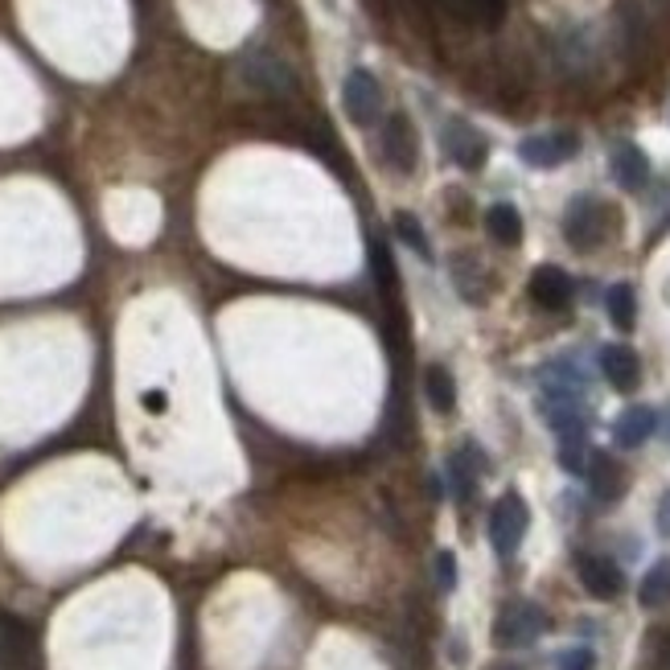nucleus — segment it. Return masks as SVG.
Wrapping results in <instances>:
<instances>
[{
	"label": "nucleus",
	"mask_w": 670,
	"mask_h": 670,
	"mask_svg": "<svg viewBox=\"0 0 670 670\" xmlns=\"http://www.w3.org/2000/svg\"><path fill=\"white\" fill-rule=\"evenodd\" d=\"M613 231V210L596 198H572L568 214H563V239L572 243L576 251H593L609 239Z\"/></svg>",
	"instance_id": "1"
},
{
	"label": "nucleus",
	"mask_w": 670,
	"mask_h": 670,
	"mask_svg": "<svg viewBox=\"0 0 670 670\" xmlns=\"http://www.w3.org/2000/svg\"><path fill=\"white\" fill-rule=\"evenodd\" d=\"M379 161L399 173V177H411L415 165H420V136L411 128V120L404 112H395L383 120V132H379Z\"/></svg>",
	"instance_id": "2"
},
{
	"label": "nucleus",
	"mask_w": 670,
	"mask_h": 670,
	"mask_svg": "<svg viewBox=\"0 0 670 670\" xmlns=\"http://www.w3.org/2000/svg\"><path fill=\"white\" fill-rule=\"evenodd\" d=\"M526 526H531V510L522 502L519 494H502L494 510H489V543H494V551L502 559H510L519 551L522 535H526Z\"/></svg>",
	"instance_id": "3"
},
{
	"label": "nucleus",
	"mask_w": 670,
	"mask_h": 670,
	"mask_svg": "<svg viewBox=\"0 0 670 670\" xmlns=\"http://www.w3.org/2000/svg\"><path fill=\"white\" fill-rule=\"evenodd\" d=\"M547 630V613H543L539 605H531V600H514V605H506L498 621H494V642L498 646H531L539 633Z\"/></svg>",
	"instance_id": "4"
},
{
	"label": "nucleus",
	"mask_w": 670,
	"mask_h": 670,
	"mask_svg": "<svg viewBox=\"0 0 670 670\" xmlns=\"http://www.w3.org/2000/svg\"><path fill=\"white\" fill-rule=\"evenodd\" d=\"M342 108L355 120L358 128H371L379 112H383V91H379V78L371 71H350L342 83Z\"/></svg>",
	"instance_id": "5"
},
{
	"label": "nucleus",
	"mask_w": 670,
	"mask_h": 670,
	"mask_svg": "<svg viewBox=\"0 0 670 670\" xmlns=\"http://www.w3.org/2000/svg\"><path fill=\"white\" fill-rule=\"evenodd\" d=\"M441 149H445V157L452 161V165L461 169H482L485 165V152H489V145H485V136L469 120H448L445 128H441Z\"/></svg>",
	"instance_id": "6"
},
{
	"label": "nucleus",
	"mask_w": 670,
	"mask_h": 670,
	"mask_svg": "<svg viewBox=\"0 0 670 670\" xmlns=\"http://www.w3.org/2000/svg\"><path fill=\"white\" fill-rule=\"evenodd\" d=\"M580 152V136L576 132H543V136H526L519 145V157L531 169H556L568 165Z\"/></svg>",
	"instance_id": "7"
},
{
	"label": "nucleus",
	"mask_w": 670,
	"mask_h": 670,
	"mask_svg": "<svg viewBox=\"0 0 670 670\" xmlns=\"http://www.w3.org/2000/svg\"><path fill=\"white\" fill-rule=\"evenodd\" d=\"M576 576L584 584V593L596 596V600H613L625 588V576L609 556H588V551L576 556Z\"/></svg>",
	"instance_id": "8"
},
{
	"label": "nucleus",
	"mask_w": 670,
	"mask_h": 670,
	"mask_svg": "<svg viewBox=\"0 0 670 670\" xmlns=\"http://www.w3.org/2000/svg\"><path fill=\"white\" fill-rule=\"evenodd\" d=\"M572 297H576V284H572V276H568L563 268H551V263L535 268V276H531V300H535L539 309L563 313V309L572 305Z\"/></svg>",
	"instance_id": "9"
},
{
	"label": "nucleus",
	"mask_w": 670,
	"mask_h": 670,
	"mask_svg": "<svg viewBox=\"0 0 670 670\" xmlns=\"http://www.w3.org/2000/svg\"><path fill=\"white\" fill-rule=\"evenodd\" d=\"M0 658L13 670H29L38 658V642H34L29 625L17 617H0Z\"/></svg>",
	"instance_id": "10"
},
{
	"label": "nucleus",
	"mask_w": 670,
	"mask_h": 670,
	"mask_svg": "<svg viewBox=\"0 0 670 670\" xmlns=\"http://www.w3.org/2000/svg\"><path fill=\"white\" fill-rule=\"evenodd\" d=\"M482 469H485V457L477 452V445H461L448 457V494H452L457 502H469L473 489H477Z\"/></svg>",
	"instance_id": "11"
},
{
	"label": "nucleus",
	"mask_w": 670,
	"mask_h": 670,
	"mask_svg": "<svg viewBox=\"0 0 670 670\" xmlns=\"http://www.w3.org/2000/svg\"><path fill=\"white\" fill-rule=\"evenodd\" d=\"M609 169H613L617 186L630 189V194L646 189V182H650V161H646V152L637 149V145H630V140H621V145L609 152Z\"/></svg>",
	"instance_id": "12"
},
{
	"label": "nucleus",
	"mask_w": 670,
	"mask_h": 670,
	"mask_svg": "<svg viewBox=\"0 0 670 670\" xmlns=\"http://www.w3.org/2000/svg\"><path fill=\"white\" fill-rule=\"evenodd\" d=\"M588 489H593V498L600 502H617L621 494H625V469L617 466L609 452H588Z\"/></svg>",
	"instance_id": "13"
},
{
	"label": "nucleus",
	"mask_w": 670,
	"mask_h": 670,
	"mask_svg": "<svg viewBox=\"0 0 670 670\" xmlns=\"http://www.w3.org/2000/svg\"><path fill=\"white\" fill-rule=\"evenodd\" d=\"M600 371L617 392H633L642 383V358L633 355L630 346H605L600 350Z\"/></svg>",
	"instance_id": "14"
},
{
	"label": "nucleus",
	"mask_w": 670,
	"mask_h": 670,
	"mask_svg": "<svg viewBox=\"0 0 670 670\" xmlns=\"http://www.w3.org/2000/svg\"><path fill=\"white\" fill-rule=\"evenodd\" d=\"M654 429H658V415H654L650 408H630L613 424V441H617V448H637L650 441Z\"/></svg>",
	"instance_id": "15"
},
{
	"label": "nucleus",
	"mask_w": 670,
	"mask_h": 670,
	"mask_svg": "<svg viewBox=\"0 0 670 670\" xmlns=\"http://www.w3.org/2000/svg\"><path fill=\"white\" fill-rule=\"evenodd\" d=\"M448 276H452V284H457V293L469 300V305H477V300L485 297V280H482V263L473 260L469 251H457L452 260H448Z\"/></svg>",
	"instance_id": "16"
},
{
	"label": "nucleus",
	"mask_w": 670,
	"mask_h": 670,
	"mask_svg": "<svg viewBox=\"0 0 670 670\" xmlns=\"http://www.w3.org/2000/svg\"><path fill=\"white\" fill-rule=\"evenodd\" d=\"M485 231H489V239L494 243L514 247V243L522 239V214L510 202L489 206V210H485Z\"/></svg>",
	"instance_id": "17"
},
{
	"label": "nucleus",
	"mask_w": 670,
	"mask_h": 670,
	"mask_svg": "<svg viewBox=\"0 0 670 670\" xmlns=\"http://www.w3.org/2000/svg\"><path fill=\"white\" fill-rule=\"evenodd\" d=\"M424 395H429V408L441 411V415L457 408V383H452V374L445 367H429L424 371Z\"/></svg>",
	"instance_id": "18"
},
{
	"label": "nucleus",
	"mask_w": 670,
	"mask_h": 670,
	"mask_svg": "<svg viewBox=\"0 0 670 670\" xmlns=\"http://www.w3.org/2000/svg\"><path fill=\"white\" fill-rule=\"evenodd\" d=\"M637 600H642V609H658V605H667L670 600V559H658L646 580H642V588H637Z\"/></svg>",
	"instance_id": "19"
},
{
	"label": "nucleus",
	"mask_w": 670,
	"mask_h": 670,
	"mask_svg": "<svg viewBox=\"0 0 670 670\" xmlns=\"http://www.w3.org/2000/svg\"><path fill=\"white\" fill-rule=\"evenodd\" d=\"M605 305H609V321H613L617 330H633V321H637V293H633L630 284H613Z\"/></svg>",
	"instance_id": "20"
},
{
	"label": "nucleus",
	"mask_w": 670,
	"mask_h": 670,
	"mask_svg": "<svg viewBox=\"0 0 670 670\" xmlns=\"http://www.w3.org/2000/svg\"><path fill=\"white\" fill-rule=\"evenodd\" d=\"M395 235L408 243L420 260H432V243H429V235H424V226L415 223V214L399 210V214H395Z\"/></svg>",
	"instance_id": "21"
},
{
	"label": "nucleus",
	"mask_w": 670,
	"mask_h": 670,
	"mask_svg": "<svg viewBox=\"0 0 670 670\" xmlns=\"http://www.w3.org/2000/svg\"><path fill=\"white\" fill-rule=\"evenodd\" d=\"M559 466L568 469V473H584V466H588L584 436H576V441H563V448H559Z\"/></svg>",
	"instance_id": "22"
},
{
	"label": "nucleus",
	"mask_w": 670,
	"mask_h": 670,
	"mask_svg": "<svg viewBox=\"0 0 670 670\" xmlns=\"http://www.w3.org/2000/svg\"><path fill=\"white\" fill-rule=\"evenodd\" d=\"M506 17V0H473V21H482V25H502Z\"/></svg>",
	"instance_id": "23"
},
{
	"label": "nucleus",
	"mask_w": 670,
	"mask_h": 670,
	"mask_svg": "<svg viewBox=\"0 0 670 670\" xmlns=\"http://www.w3.org/2000/svg\"><path fill=\"white\" fill-rule=\"evenodd\" d=\"M436 584H441V593H452V588H457V556H452V551H441V556H436Z\"/></svg>",
	"instance_id": "24"
},
{
	"label": "nucleus",
	"mask_w": 670,
	"mask_h": 670,
	"mask_svg": "<svg viewBox=\"0 0 670 670\" xmlns=\"http://www.w3.org/2000/svg\"><path fill=\"white\" fill-rule=\"evenodd\" d=\"M596 667V654L588 646H572V650L559 654V670H593Z\"/></svg>",
	"instance_id": "25"
},
{
	"label": "nucleus",
	"mask_w": 670,
	"mask_h": 670,
	"mask_svg": "<svg viewBox=\"0 0 670 670\" xmlns=\"http://www.w3.org/2000/svg\"><path fill=\"white\" fill-rule=\"evenodd\" d=\"M654 522H658V535H667V539H670V494H662V502H658V514H654Z\"/></svg>",
	"instance_id": "26"
},
{
	"label": "nucleus",
	"mask_w": 670,
	"mask_h": 670,
	"mask_svg": "<svg viewBox=\"0 0 670 670\" xmlns=\"http://www.w3.org/2000/svg\"><path fill=\"white\" fill-rule=\"evenodd\" d=\"M498 670H510V667H498Z\"/></svg>",
	"instance_id": "27"
}]
</instances>
